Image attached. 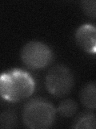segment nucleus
<instances>
[{
	"instance_id": "6",
	"label": "nucleus",
	"mask_w": 96,
	"mask_h": 129,
	"mask_svg": "<svg viewBox=\"0 0 96 129\" xmlns=\"http://www.w3.org/2000/svg\"><path fill=\"white\" fill-rule=\"evenodd\" d=\"M80 100L86 108L96 109V82L86 83L80 91Z\"/></svg>"
},
{
	"instance_id": "3",
	"label": "nucleus",
	"mask_w": 96,
	"mask_h": 129,
	"mask_svg": "<svg viewBox=\"0 0 96 129\" xmlns=\"http://www.w3.org/2000/svg\"><path fill=\"white\" fill-rule=\"evenodd\" d=\"M45 85L50 94L57 98H62L71 91L74 86V76L69 68L62 64H58L47 72Z\"/></svg>"
},
{
	"instance_id": "4",
	"label": "nucleus",
	"mask_w": 96,
	"mask_h": 129,
	"mask_svg": "<svg viewBox=\"0 0 96 129\" xmlns=\"http://www.w3.org/2000/svg\"><path fill=\"white\" fill-rule=\"evenodd\" d=\"M53 59L52 50L46 44L34 40L26 43L21 51V60L26 67L38 70L46 67Z\"/></svg>"
},
{
	"instance_id": "7",
	"label": "nucleus",
	"mask_w": 96,
	"mask_h": 129,
	"mask_svg": "<svg viewBox=\"0 0 96 129\" xmlns=\"http://www.w3.org/2000/svg\"><path fill=\"white\" fill-rule=\"evenodd\" d=\"M73 128L96 129V115L91 112L83 113L76 119Z\"/></svg>"
},
{
	"instance_id": "5",
	"label": "nucleus",
	"mask_w": 96,
	"mask_h": 129,
	"mask_svg": "<svg viewBox=\"0 0 96 129\" xmlns=\"http://www.w3.org/2000/svg\"><path fill=\"white\" fill-rule=\"evenodd\" d=\"M78 45L90 54H96V27L86 23L80 26L75 32Z\"/></svg>"
},
{
	"instance_id": "2",
	"label": "nucleus",
	"mask_w": 96,
	"mask_h": 129,
	"mask_svg": "<svg viewBox=\"0 0 96 129\" xmlns=\"http://www.w3.org/2000/svg\"><path fill=\"white\" fill-rule=\"evenodd\" d=\"M56 110L50 101L42 98H34L24 105L22 121L31 129H46L52 126Z\"/></svg>"
},
{
	"instance_id": "1",
	"label": "nucleus",
	"mask_w": 96,
	"mask_h": 129,
	"mask_svg": "<svg viewBox=\"0 0 96 129\" xmlns=\"http://www.w3.org/2000/svg\"><path fill=\"white\" fill-rule=\"evenodd\" d=\"M35 83L33 78L20 69L3 73L0 78V94L8 102H18L33 94Z\"/></svg>"
},
{
	"instance_id": "8",
	"label": "nucleus",
	"mask_w": 96,
	"mask_h": 129,
	"mask_svg": "<svg viewBox=\"0 0 96 129\" xmlns=\"http://www.w3.org/2000/svg\"><path fill=\"white\" fill-rule=\"evenodd\" d=\"M78 109V105L75 101L70 99H64L59 103L57 108L58 114L64 118H70L75 115Z\"/></svg>"
},
{
	"instance_id": "10",
	"label": "nucleus",
	"mask_w": 96,
	"mask_h": 129,
	"mask_svg": "<svg viewBox=\"0 0 96 129\" xmlns=\"http://www.w3.org/2000/svg\"><path fill=\"white\" fill-rule=\"evenodd\" d=\"M81 7L88 17L96 19V0H86L81 2Z\"/></svg>"
},
{
	"instance_id": "9",
	"label": "nucleus",
	"mask_w": 96,
	"mask_h": 129,
	"mask_svg": "<svg viewBox=\"0 0 96 129\" xmlns=\"http://www.w3.org/2000/svg\"><path fill=\"white\" fill-rule=\"evenodd\" d=\"M18 125V119L16 114L12 111H4L0 115V127L14 128Z\"/></svg>"
}]
</instances>
